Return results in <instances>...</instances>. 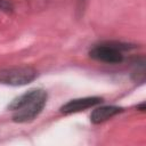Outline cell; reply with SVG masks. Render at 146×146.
I'll use <instances>...</instances> for the list:
<instances>
[{
    "mask_svg": "<svg viewBox=\"0 0 146 146\" xmlns=\"http://www.w3.org/2000/svg\"><path fill=\"white\" fill-rule=\"evenodd\" d=\"M47 97L43 89H31L22 94L8 106V110L13 112V120L18 123L34 120L46 106Z\"/></svg>",
    "mask_w": 146,
    "mask_h": 146,
    "instance_id": "cell-1",
    "label": "cell"
},
{
    "mask_svg": "<svg viewBox=\"0 0 146 146\" xmlns=\"http://www.w3.org/2000/svg\"><path fill=\"white\" fill-rule=\"evenodd\" d=\"M38 72L30 66H8L0 68V83L8 86H25L32 82Z\"/></svg>",
    "mask_w": 146,
    "mask_h": 146,
    "instance_id": "cell-2",
    "label": "cell"
},
{
    "mask_svg": "<svg viewBox=\"0 0 146 146\" xmlns=\"http://www.w3.org/2000/svg\"><path fill=\"white\" fill-rule=\"evenodd\" d=\"M129 44L117 43V42H107L99 46H95L90 51L89 56L98 62L107 64H119L123 60L122 50L129 49Z\"/></svg>",
    "mask_w": 146,
    "mask_h": 146,
    "instance_id": "cell-3",
    "label": "cell"
},
{
    "mask_svg": "<svg viewBox=\"0 0 146 146\" xmlns=\"http://www.w3.org/2000/svg\"><path fill=\"white\" fill-rule=\"evenodd\" d=\"M103 102L102 97H83V98H76L67 102L60 107V112L64 114H72L78 113L81 111H84L90 107H95L96 105L100 104Z\"/></svg>",
    "mask_w": 146,
    "mask_h": 146,
    "instance_id": "cell-4",
    "label": "cell"
},
{
    "mask_svg": "<svg viewBox=\"0 0 146 146\" xmlns=\"http://www.w3.org/2000/svg\"><path fill=\"white\" fill-rule=\"evenodd\" d=\"M123 111L122 107L114 106V105H108V106H100L96 107L91 114H90V121L95 124H99L102 122L107 121L108 119L115 116L116 114L121 113Z\"/></svg>",
    "mask_w": 146,
    "mask_h": 146,
    "instance_id": "cell-5",
    "label": "cell"
}]
</instances>
